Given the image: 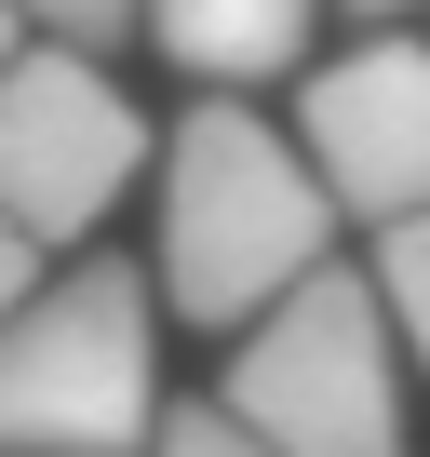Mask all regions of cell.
Instances as JSON below:
<instances>
[{"label":"cell","mask_w":430,"mask_h":457,"mask_svg":"<svg viewBox=\"0 0 430 457\" xmlns=\"http://www.w3.org/2000/svg\"><path fill=\"white\" fill-rule=\"evenodd\" d=\"M336 14H363V28H390V14H417V0H336Z\"/></svg>","instance_id":"obj_12"},{"label":"cell","mask_w":430,"mask_h":457,"mask_svg":"<svg viewBox=\"0 0 430 457\" xmlns=\"http://www.w3.org/2000/svg\"><path fill=\"white\" fill-rule=\"evenodd\" d=\"M14 14H28L41 41H81V54H121V41L148 28V0H14Z\"/></svg>","instance_id":"obj_9"},{"label":"cell","mask_w":430,"mask_h":457,"mask_svg":"<svg viewBox=\"0 0 430 457\" xmlns=\"http://www.w3.org/2000/svg\"><path fill=\"white\" fill-rule=\"evenodd\" d=\"M296 135H310L323 188H336L363 228L417 215V202H430V41L376 28L363 54L310 68V95H296Z\"/></svg>","instance_id":"obj_5"},{"label":"cell","mask_w":430,"mask_h":457,"mask_svg":"<svg viewBox=\"0 0 430 457\" xmlns=\"http://www.w3.org/2000/svg\"><path fill=\"white\" fill-rule=\"evenodd\" d=\"M28 41H41V28H28V14H14V0H0V68H14V54H28Z\"/></svg>","instance_id":"obj_11"},{"label":"cell","mask_w":430,"mask_h":457,"mask_svg":"<svg viewBox=\"0 0 430 457\" xmlns=\"http://www.w3.org/2000/svg\"><path fill=\"white\" fill-rule=\"evenodd\" d=\"M336 188L310 162V135H283L243 95H202L161 135V296L175 323H256L269 296H296L336 256Z\"/></svg>","instance_id":"obj_1"},{"label":"cell","mask_w":430,"mask_h":457,"mask_svg":"<svg viewBox=\"0 0 430 457\" xmlns=\"http://www.w3.org/2000/svg\"><path fill=\"white\" fill-rule=\"evenodd\" d=\"M336 0H148V41L175 54L188 95H256L283 68H310V28Z\"/></svg>","instance_id":"obj_6"},{"label":"cell","mask_w":430,"mask_h":457,"mask_svg":"<svg viewBox=\"0 0 430 457\" xmlns=\"http://www.w3.org/2000/svg\"><path fill=\"white\" fill-rule=\"evenodd\" d=\"M135 175H161V135H148V108L108 81V54L28 41L14 68H0V202H14L54 256L95 243V215H108Z\"/></svg>","instance_id":"obj_4"},{"label":"cell","mask_w":430,"mask_h":457,"mask_svg":"<svg viewBox=\"0 0 430 457\" xmlns=\"http://www.w3.org/2000/svg\"><path fill=\"white\" fill-rule=\"evenodd\" d=\"M41 256H54V243H41V228H28L14 202H0V323H14V310L41 296Z\"/></svg>","instance_id":"obj_10"},{"label":"cell","mask_w":430,"mask_h":457,"mask_svg":"<svg viewBox=\"0 0 430 457\" xmlns=\"http://www.w3.org/2000/svg\"><path fill=\"white\" fill-rule=\"evenodd\" d=\"M161 270L68 256L0 323V457H148L161 444Z\"/></svg>","instance_id":"obj_2"},{"label":"cell","mask_w":430,"mask_h":457,"mask_svg":"<svg viewBox=\"0 0 430 457\" xmlns=\"http://www.w3.org/2000/svg\"><path fill=\"white\" fill-rule=\"evenodd\" d=\"M376 296H390V323H403V350H417V377H430V202L376 228Z\"/></svg>","instance_id":"obj_7"},{"label":"cell","mask_w":430,"mask_h":457,"mask_svg":"<svg viewBox=\"0 0 430 457\" xmlns=\"http://www.w3.org/2000/svg\"><path fill=\"white\" fill-rule=\"evenodd\" d=\"M229 403L296 457H403V323L376 270H310L229 337Z\"/></svg>","instance_id":"obj_3"},{"label":"cell","mask_w":430,"mask_h":457,"mask_svg":"<svg viewBox=\"0 0 430 457\" xmlns=\"http://www.w3.org/2000/svg\"><path fill=\"white\" fill-rule=\"evenodd\" d=\"M148 457H296V444L256 430L229 390H215V403H161V444H148Z\"/></svg>","instance_id":"obj_8"}]
</instances>
